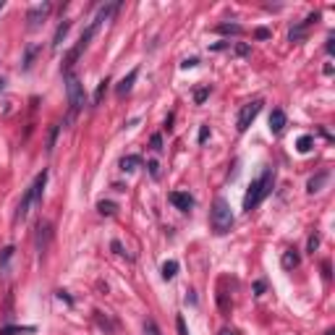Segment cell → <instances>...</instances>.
<instances>
[{
	"label": "cell",
	"instance_id": "1",
	"mask_svg": "<svg viewBox=\"0 0 335 335\" xmlns=\"http://www.w3.org/2000/svg\"><path fill=\"white\" fill-rule=\"evenodd\" d=\"M273 184H275V170L273 168H264L262 175L254 178V181L249 184V191H247V196H243V210L252 212L262 199L273 191Z\"/></svg>",
	"mask_w": 335,
	"mask_h": 335
},
{
	"label": "cell",
	"instance_id": "2",
	"mask_svg": "<svg viewBox=\"0 0 335 335\" xmlns=\"http://www.w3.org/2000/svg\"><path fill=\"white\" fill-rule=\"evenodd\" d=\"M210 226H212V231H215L217 236L228 233V231L233 228V210H231V205H228V199L217 196L215 202H212V210H210Z\"/></svg>",
	"mask_w": 335,
	"mask_h": 335
},
{
	"label": "cell",
	"instance_id": "3",
	"mask_svg": "<svg viewBox=\"0 0 335 335\" xmlns=\"http://www.w3.org/2000/svg\"><path fill=\"white\" fill-rule=\"evenodd\" d=\"M65 95H69V105L71 110H81L86 105V95H84V84L79 81V76L71 71L65 74Z\"/></svg>",
	"mask_w": 335,
	"mask_h": 335
},
{
	"label": "cell",
	"instance_id": "4",
	"mask_svg": "<svg viewBox=\"0 0 335 335\" xmlns=\"http://www.w3.org/2000/svg\"><path fill=\"white\" fill-rule=\"evenodd\" d=\"M259 110H262V100H252V102H247L241 107V113H238V118H236V131L238 133H243L252 123H254V118L259 116Z\"/></svg>",
	"mask_w": 335,
	"mask_h": 335
},
{
	"label": "cell",
	"instance_id": "5",
	"mask_svg": "<svg viewBox=\"0 0 335 335\" xmlns=\"http://www.w3.org/2000/svg\"><path fill=\"white\" fill-rule=\"evenodd\" d=\"M50 11H53V3H42V6H34L29 13H27V21H29V29L34 32V29H39L44 21H48V16H50Z\"/></svg>",
	"mask_w": 335,
	"mask_h": 335
},
{
	"label": "cell",
	"instance_id": "6",
	"mask_svg": "<svg viewBox=\"0 0 335 335\" xmlns=\"http://www.w3.org/2000/svg\"><path fill=\"white\" fill-rule=\"evenodd\" d=\"M317 21H320V13H317V11H315V13H309V16L301 21V24H299L296 29H291V42L304 39V37H306V32H309V27H311V24H317Z\"/></svg>",
	"mask_w": 335,
	"mask_h": 335
},
{
	"label": "cell",
	"instance_id": "7",
	"mask_svg": "<svg viewBox=\"0 0 335 335\" xmlns=\"http://www.w3.org/2000/svg\"><path fill=\"white\" fill-rule=\"evenodd\" d=\"M170 205H175L178 210H184V212H189L191 207H194V199H191V194H186V191H170Z\"/></svg>",
	"mask_w": 335,
	"mask_h": 335
},
{
	"label": "cell",
	"instance_id": "8",
	"mask_svg": "<svg viewBox=\"0 0 335 335\" xmlns=\"http://www.w3.org/2000/svg\"><path fill=\"white\" fill-rule=\"evenodd\" d=\"M44 184H48V170H42V173L34 178V184L29 186V191H32V196H34V205H39V202H42V191H44Z\"/></svg>",
	"mask_w": 335,
	"mask_h": 335
},
{
	"label": "cell",
	"instance_id": "9",
	"mask_svg": "<svg viewBox=\"0 0 335 335\" xmlns=\"http://www.w3.org/2000/svg\"><path fill=\"white\" fill-rule=\"evenodd\" d=\"M137 76H139V71L133 69V71H128V76H123V79H121V84L116 86L118 97H126V95L131 92V86H133V81H137Z\"/></svg>",
	"mask_w": 335,
	"mask_h": 335
},
{
	"label": "cell",
	"instance_id": "10",
	"mask_svg": "<svg viewBox=\"0 0 335 335\" xmlns=\"http://www.w3.org/2000/svg\"><path fill=\"white\" fill-rule=\"evenodd\" d=\"M327 181H330V173H317V175H311L309 184H306V191H309V194L322 191V186H325Z\"/></svg>",
	"mask_w": 335,
	"mask_h": 335
},
{
	"label": "cell",
	"instance_id": "11",
	"mask_svg": "<svg viewBox=\"0 0 335 335\" xmlns=\"http://www.w3.org/2000/svg\"><path fill=\"white\" fill-rule=\"evenodd\" d=\"M34 205V196H32V191L27 189V194L21 196V202H18V210H16V220H24L27 215H29V207Z\"/></svg>",
	"mask_w": 335,
	"mask_h": 335
},
{
	"label": "cell",
	"instance_id": "12",
	"mask_svg": "<svg viewBox=\"0 0 335 335\" xmlns=\"http://www.w3.org/2000/svg\"><path fill=\"white\" fill-rule=\"evenodd\" d=\"M283 128H285V113H283V110H273V113H270V131L280 133Z\"/></svg>",
	"mask_w": 335,
	"mask_h": 335
},
{
	"label": "cell",
	"instance_id": "13",
	"mask_svg": "<svg viewBox=\"0 0 335 335\" xmlns=\"http://www.w3.org/2000/svg\"><path fill=\"white\" fill-rule=\"evenodd\" d=\"M37 247H39V252H44V243H48V238H50V222H39L37 226Z\"/></svg>",
	"mask_w": 335,
	"mask_h": 335
},
{
	"label": "cell",
	"instance_id": "14",
	"mask_svg": "<svg viewBox=\"0 0 335 335\" xmlns=\"http://www.w3.org/2000/svg\"><path fill=\"white\" fill-rule=\"evenodd\" d=\"M139 165H142V158H139V154H128V158H123V160H121V170H126V173L137 170Z\"/></svg>",
	"mask_w": 335,
	"mask_h": 335
},
{
	"label": "cell",
	"instance_id": "15",
	"mask_svg": "<svg viewBox=\"0 0 335 335\" xmlns=\"http://www.w3.org/2000/svg\"><path fill=\"white\" fill-rule=\"evenodd\" d=\"M283 267L285 270H294V267H299V252L296 249H288L283 254Z\"/></svg>",
	"mask_w": 335,
	"mask_h": 335
},
{
	"label": "cell",
	"instance_id": "16",
	"mask_svg": "<svg viewBox=\"0 0 335 335\" xmlns=\"http://www.w3.org/2000/svg\"><path fill=\"white\" fill-rule=\"evenodd\" d=\"M69 29H71V21H63V24L58 27V32H55V39H53V48L58 50L60 48V42H63V37L69 34Z\"/></svg>",
	"mask_w": 335,
	"mask_h": 335
},
{
	"label": "cell",
	"instance_id": "17",
	"mask_svg": "<svg viewBox=\"0 0 335 335\" xmlns=\"http://www.w3.org/2000/svg\"><path fill=\"white\" fill-rule=\"evenodd\" d=\"M105 92H107V79H102V81L97 84V89H95V97H92L95 107H97V105H102V100H105Z\"/></svg>",
	"mask_w": 335,
	"mask_h": 335
},
{
	"label": "cell",
	"instance_id": "18",
	"mask_svg": "<svg viewBox=\"0 0 335 335\" xmlns=\"http://www.w3.org/2000/svg\"><path fill=\"white\" fill-rule=\"evenodd\" d=\"M32 332H34L32 325H27V327H3V330H0V335H32Z\"/></svg>",
	"mask_w": 335,
	"mask_h": 335
},
{
	"label": "cell",
	"instance_id": "19",
	"mask_svg": "<svg viewBox=\"0 0 335 335\" xmlns=\"http://www.w3.org/2000/svg\"><path fill=\"white\" fill-rule=\"evenodd\" d=\"M175 273H178V262H175V259H170V262L163 264V278H165V280H173Z\"/></svg>",
	"mask_w": 335,
	"mask_h": 335
},
{
	"label": "cell",
	"instance_id": "20",
	"mask_svg": "<svg viewBox=\"0 0 335 335\" xmlns=\"http://www.w3.org/2000/svg\"><path fill=\"white\" fill-rule=\"evenodd\" d=\"M311 147H315V139H311L309 133H304V137H299V142H296V149H299V152H309Z\"/></svg>",
	"mask_w": 335,
	"mask_h": 335
},
{
	"label": "cell",
	"instance_id": "21",
	"mask_svg": "<svg viewBox=\"0 0 335 335\" xmlns=\"http://www.w3.org/2000/svg\"><path fill=\"white\" fill-rule=\"evenodd\" d=\"M215 32H220V34H241L243 29H241L238 24H217Z\"/></svg>",
	"mask_w": 335,
	"mask_h": 335
},
{
	"label": "cell",
	"instance_id": "22",
	"mask_svg": "<svg viewBox=\"0 0 335 335\" xmlns=\"http://www.w3.org/2000/svg\"><path fill=\"white\" fill-rule=\"evenodd\" d=\"M207 97H210V86H199L196 92H194V102H196V105H202Z\"/></svg>",
	"mask_w": 335,
	"mask_h": 335
},
{
	"label": "cell",
	"instance_id": "23",
	"mask_svg": "<svg viewBox=\"0 0 335 335\" xmlns=\"http://www.w3.org/2000/svg\"><path fill=\"white\" fill-rule=\"evenodd\" d=\"M11 257H13V247H8V249H3V257H0V270H8V262H11Z\"/></svg>",
	"mask_w": 335,
	"mask_h": 335
},
{
	"label": "cell",
	"instance_id": "24",
	"mask_svg": "<svg viewBox=\"0 0 335 335\" xmlns=\"http://www.w3.org/2000/svg\"><path fill=\"white\" fill-rule=\"evenodd\" d=\"M97 210H100L102 215H116V205H113V202H100Z\"/></svg>",
	"mask_w": 335,
	"mask_h": 335
},
{
	"label": "cell",
	"instance_id": "25",
	"mask_svg": "<svg viewBox=\"0 0 335 335\" xmlns=\"http://www.w3.org/2000/svg\"><path fill=\"white\" fill-rule=\"evenodd\" d=\"M149 147H152L154 152H163V137H160V133H154V137L149 139Z\"/></svg>",
	"mask_w": 335,
	"mask_h": 335
},
{
	"label": "cell",
	"instance_id": "26",
	"mask_svg": "<svg viewBox=\"0 0 335 335\" xmlns=\"http://www.w3.org/2000/svg\"><path fill=\"white\" fill-rule=\"evenodd\" d=\"M144 335H160L158 325H154L152 320H147V322H144Z\"/></svg>",
	"mask_w": 335,
	"mask_h": 335
},
{
	"label": "cell",
	"instance_id": "27",
	"mask_svg": "<svg viewBox=\"0 0 335 335\" xmlns=\"http://www.w3.org/2000/svg\"><path fill=\"white\" fill-rule=\"evenodd\" d=\"M175 327H178V335H189V330H186V320H184V317H178V320H175Z\"/></svg>",
	"mask_w": 335,
	"mask_h": 335
},
{
	"label": "cell",
	"instance_id": "28",
	"mask_svg": "<svg viewBox=\"0 0 335 335\" xmlns=\"http://www.w3.org/2000/svg\"><path fill=\"white\" fill-rule=\"evenodd\" d=\"M317 247H320V236H317V233H311V236H309V252H315Z\"/></svg>",
	"mask_w": 335,
	"mask_h": 335
},
{
	"label": "cell",
	"instance_id": "29",
	"mask_svg": "<svg viewBox=\"0 0 335 335\" xmlns=\"http://www.w3.org/2000/svg\"><path fill=\"white\" fill-rule=\"evenodd\" d=\"M55 137H58V126H53V131H50V142H48V152H53V147H55Z\"/></svg>",
	"mask_w": 335,
	"mask_h": 335
},
{
	"label": "cell",
	"instance_id": "30",
	"mask_svg": "<svg viewBox=\"0 0 335 335\" xmlns=\"http://www.w3.org/2000/svg\"><path fill=\"white\" fill-rule=\"evenodd\" d=\"M34 53H37V48H29V50H27V60H24V69H29V65H32V58H34Z\"/></svg>",
	"mask_w": 335,
	"mask_h": 335
},
{
	"label": "cell",
	"instance_id": "31",
	"mask_svg": "<svg viewBox=\"0 0 335 335\" xmlns=\"http://www.w3.org/2000/svg\"><path fill=\"white\" fill-rule=\"evenodd\" d=\"M147 168H149V173H152V178H160V165H158V163H149Z\"/></svg>",
	"mask_w": 335,
	"mask_h": 335
},
{
	"label": "cell",
	"instance_id": "32",
	"mask_svg": "<svg viewBox=\"0 0 335 335\" xmlns=\"http://www.w3.org/2000/svg\"><path fill=\"white\" fill-rule=\"evenodd\" d=\"M207 137H210V126H202L199 128V142H207Z\"/></svg>",
	"mask_w": 335,
	"mask_h": 335
},
{
	"label": "cell",
	"instance_id": "33",
	"mask_svg": "<svg viewBox=\"0 0 335 335\" xmlns=\"http://www.w3.org/2000/svg\"><path fill=\"white\" fill-rule=\"evenodd\" d=\"M196 63H199L196 58H186V60L181 63V69H194V65H196Z\"/></svg>",
	"mask_w": 335,
	"mask_h": 335
},
{
	"label": "cell",
	"instance_id": "34",
	"mask_svg": "<svg viewBox=\"0 0 335 335\" xmlns=\"http://www.w3.org/2000/svg\"><path fill=\"white\" fill-rule=\"evenodd\" d=\"M236 55H249V44H236Z\"/></svg>",
	"mask_w": 335,
	"mask_h": 335
},
{
	"label": "cell",
	"instance_id": "35",
	"mask_svg": "<svg viewBox=\"0 0 335 335\" xmlns=\"http://www.w3.org/2000/svg\"><path fill=\"white\" fill-rule=\"evenodd\" d=\"M257 37L264 39V37H270V32H267V29H257Z\"/></svg>",
	"mask_w": 335,
	"mask_h": 335
},
{
	"label": "cell",
	"instance_id": "36",
	"mask_svg": "<svg viewBox=\"0 0 335 335\" xmlns=\"http://www.w3.org/2000/svg\"><path fill=\"white\" fill-rule=\"evenodd\" d=\"M254 291H257V294H262V291H264V283H262V280H259V283H254Z\"/></svg>",
	"mask_w": 335,
	"mask_h": 335
},
{
	"label": "cell",
	"instance_id": "37",
	"mask_svg": "<svg viewBox=\"0 0 335 335\" xmlns=\"http://www.w3.org/2000/svg\"><path fill=\"white\" fill-rule=\"evenodd\" d=\"M220 335H238V332H236V330H228V327H226V330H220Z\"/></svg>",
	"mask_w": 335,
	"mask_h": 335
},
{
	"label": "cell",
	"instance_id": "38",
	"mask_svg": "<svg viewBox=\"0 0 335 335\" xmlns=\"http://www.w3.org/2000/svg\"><path fill=\"white\" fill-rule=\"evenodd\" d=\"M0 11H3V0H0Z\"/></svg>",
	"mask_w": 335,
	"mask_h": 335
},
{
	"label": "cell",
	"instance_id": "39",
	"mask_svg": "<svg viewBox=\"0 0 335 335\" xmlns=\"http://www.w3.org/2000/svg\"><path fill=\"white\" fill-rule=\"evenodd\" d=\"M327 335H335V332H332V330H327Z\"/></svg>",
	"mask_w": 335,
	"mask_h": 335
},
{
	"label": "cell",
	"instance_id": "40",
	"mask_svg": "<svg viewBox=\"0 0 335 335\" xmlns=\"http://www.w3.org/2000/svg\"><path fill=\"white\" fill-rule=\"evenodd\" d=\"M0 89H3V79H0Z\"/></svg>",
	"mask_w": 335,
	"mask_h": 335
}]
</instances>
